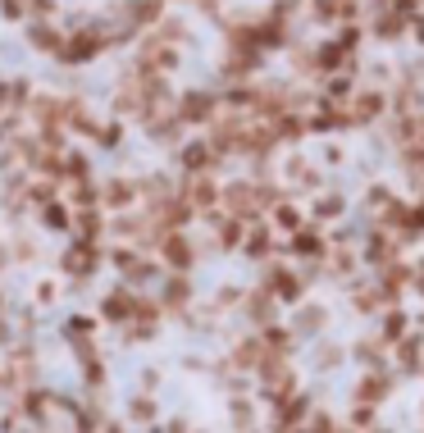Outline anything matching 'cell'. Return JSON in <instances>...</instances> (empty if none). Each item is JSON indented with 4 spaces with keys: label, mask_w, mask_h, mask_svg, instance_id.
Instances as JSON below:
<instances>
[{
    "label": "cell",
    "mask_w": 424,
    "mask_h": 433,
    "mask_svg": "<svg viewBox=\"0 0 424 433\" xmlns=\"http://www.w3.org/2000/svg\"><path fill=\"white\" fill-rule=\"evenodd\" d=\"M274 287H278L283 301H297L301 297V287H297V278H292V274H274Z\"/></svg>",
    "instance_id": "obj_1"
},
{
    "label": "cell",
    "mask_w": 424,
    "mask_h": 433,
    "mask_svg": "<svg viewBox=\"0 0 424 433\" xmlns=\"http://www.w3.org/2000/svg\"><path fill=\"white\" fill-rule=\"evenodd\" d=\"M320 324H324V310H320V306H310L306 315H297V333H315Z\"/></svg>",
    "instance_id": "obj_2"
},
{
    "label": "cell",
    "mask_w": 424,
    "mask_h": 433,
    "mask_svg": "<svg viewBox=\"0 0 424 433\" xmlns=\"http://www.w3.org/2000/svg\"><path fill=\"white\" fill-rule=\"evenodd\" d=\"M165 251H169V260H173V265H187V260H192V256H187V246H183L178 237H173V242L165 246Z\"/></svg>",
    "instance_id": "obj_3"
},
{
    "label": "cell",
    "mask_w": 424,
    "mask_h": 433,
    "mask_svg": "<svg viewBox=\"0 0 424 433\" xmlns=\"http://www.w3.org/2000/svg\"><path fill=\"white\" fill-rule=\"evenodd\" d=\"M278 224H283V229H292V233H297V229H301V214H297V210H278Z\"/></svg>",
    "instance_id": "obj_4"
}]
</instances>
